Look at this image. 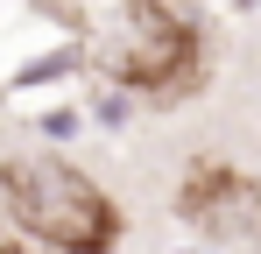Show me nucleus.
<instances>
[{
    "label": "nucleus",
    "instance_id": "obj_2",
    "mask_svg": "<svg viewBox=\"0 0 261 254\" xmlns=\"http://www.w3.org/2000/svg\"><path fill=\"white\" fill-rule=\"evenodd\" d=\"M191 57H198V36L163 0H127L120 21L106 29V71L134 92H176L191 78Z\"/></svg>",
    "mask_w": 261,
    "mask_h": 254
},
{
    "label": "nucleus",
    "instance_id": "obj_3",
    "mask_svg": "<svg viewBox=\"0 0 261 254\" xmlns=\"http://www.w3.org/2000/svg\"><path fill=\"white\" fill-rule=\"evenodd\" d=\"M176 219L212 247L254 254L261 247V184L233 163H198L184 176V191H176Z\"/></svg>",
    "mask_w": 261,
    "mask_h": 254
},
{
    "label": "nucleus",
    "instance_id": "obj_1",
    "mask_svg": "<svg viewBox=\"0 0 261 254\" xmlns=\"http://www.w3.org/2000/svg\"><path fill=\"white\" fill-rule=\"evenodd\" d=\"M0 205L21 226V240L49 254H113L120 247V205L106 184L64 156H7L0 163Z\"/></svg>",
    "mask_w": 261,
    "mask_h": 254
},
{
    "label": "nucleus",
    "instance_id": "obj_4",
    "mask_svg": "<svg viewBox=\"0 0 261 254\" xmlns=\"http://www.w3.org/2000/svg\"><path fill=\"white\" fill-rule=\"evenodd\" d=\"M0 254H49V247H36V240H21V233H14V240H0Z\"/></svg>",
    "mask_w": 261,
    "mask_h": 254
}]
</instances>
